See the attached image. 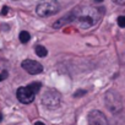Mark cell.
Segmentation results:
<instances>
[{
  "label": "cell",
  "instance_id": "6da1fadb",
  "mask_svg": "<svg viewBox=\"0 0 125 125\" xmlns=\"http://www.w3.org/2000/svg\"><path fill=\"white\" fill-rule=\"evenodd\" d=\"M73 15V22H75L79 27L86 30L94 26L102 17L104 10L103 8H92V6H80L75 8L70 11Z\"/></svg>",
  "mask_w": 125,
  "mask_h": 125
},
{
  "label": "cell",
  "instance_id": "7a4b0ae2",
  "mask_svg": "<svg viewBox=\"0 0 125 125\" xmlns=\"http://www.w3.org/2000/svg\"><path fill=\"white\" fill-rule=\"evenodd\" d=\"M58 0H41L36 6V12L41 17H48L59 11Z\"/></svg>",
  "mask_w": 125,
  "mask_h": 125
},
{
  "label": "cell",
  "instance_id": "3957f363",
  "mask_svg": "<svg viewBox=\"0 0 125 125\" xmlns=\"http://www.w3.org/2000/svg\"><path fill=\"white\" fill-rule=\"evenodd\" d=\"M104 104L108 108L109 112H112L113 114H116L119 112H121L123 109V99L120 97V94L116 91H108L104 94Z\"/></svg>",
  "mask_w": 125,
  "mask_h": 125
},
{
  "label": "cell",
  "instance_id": "277c9868",
  "mask_svg": "<svg viewBox=\"0 0 125 125\" xmlns=\"http://www.w3.org/2000/svg\"><path fill=\"white\" fill-rule=\"evenodd\" d=\"M61 103V94L55 88H48L42 94V104L48 109H55Z\"/></svg>",
  "mask_w": 125,
  "mask_h": 125
},
{
  "label": "cell",
  "instance_id": "5b68a950",
  "mask_svg": "<svg viewBox=\"0 0 125 125\" xmlns=\"http://www.w3.org/2000/svg\"><path fill=\"white\" fill-rule=\"evenodd\" d=\"M16 97L17 99L23 103V104H30L34 101V97H36V93L28 87V86H23V87H20L17 91H16Z\"/></svg>",
  "mask_w": 125,
  "mask_h": 125
},
{
  "label": "cell",
  "instance_id": "8992f818",
  "mask_svg": "<svg viewBox=\"0 0 125 125\" xmlns=\"http://www.w3.org/2000/svg\"><path fill=\"white\" fill-rule=\"evenodd\" d=\"M87 120L88 125H108V119L104 115V113L97 109H93L88 113Z\"/></svg>",
  "mask_w": 125,
  "mask_h": 125
},
{
  "label": "cell",
  "instance_id": "52a82bcc",
  "mask_svg": "<svg viewBox=\"0 0 125 125\" xmlns=\"http://www.w3.org/2000/svg\"><path fill=\"white\" fill-rule=\"evenodd\" d=\"M21 66H22V69H23L26 73H28V74H31V75H38V74H41V73L43 71V65L39 64L38 61L31 60V59L23 60V61L21 62Z\"/></svg>",
  "mask_w": 125,
  "mask_h": 125
},
{
  "label": "cell",
  "instance_id": "ba28073f",
  "mask_svg": "<svg viewBox=\"0 0 125 125\" xmlns=\"http://www.w3.org/2000/svg\"><path fill=\"white\" fill-rule=\"evenodd\" d=\"M34 52H36L37 56H39V58H44V56L48 55V50H47V48L43 47V45H36Z\"/></svg>",
  "mask_w": 125,
  "mask_h": 125
},
{
  "label": "cell",
  "instance_id": "9c48e42d",
  "mask_svg": "<svg viewBox=\"0 0 125 125\" xmlns=\"http://www.w3.org/2000/svg\"><path fill=\"white\" fill-rule=\"evenodd\" d=\"M19 39H20L21 43L26 44L27 42H30V39H31V34H30L27 31H21L20 34H19Z\"/></svg>",
  "mask_w": 125,
  "mask_h": 125
},
{
  "label": "cell",
  "instance_id": "30bf717a",
  "mask_svg": "<svg viewBox=\"0 0 125 125\" xmlns=\"http://www.w3.org/2000/svg\"><path fill=\"white\" fill-rule=\"evenodd\" d=\"M28 87L37 94L38 92H39V90H41V87H42V85H41V82H32V83H30L28 85Z\"/></svg>",
  "mask_w": 125,
  "mask_h": 125
},
{
  "label": "cell",
  "instance_id": "8fae6325",
  "mask_svg": "<svg viewBox=\"0 0 125 125\" xmlns=\"http://www.w3.org/2000/svg\"><path fill=\"white\" fill-rule=\"evenodd\" d=\"M116 22H118V26L119 27L125 28V16H119L118 20H116Z\"/></svg>",
  "mask_w": 125,
  "mask_h": 125
},
{
  "label": "cell",
  "instance_id": "7c38bea8",
  "mask_svg": "<svg viewBox=\"0 0 125 125\" xmlns=\"http://www.w3.org/2000/svg\"><path fill=\"white\" fill-rule=\"evenodd\" d=\"M86 93H87V92H86L85 90H79V91H76V92L74 93V97H76V98H77V97H81V96H85Z\"/></svg>",
  "mask_w": 125,
  "mask_h": 125
},
{
  "label": "cell",
  "instance_id": "4fadbf2b",
  "mask_svg": "<svg viewBox=\"0 0 125 125\" xmlns=\"http://www.w3.org/2000/svg\"><path fill=\"white\" fill-rule=\"evenodd\" d=\"M8 76H9V73H8L6 70H4L1 74H0V82H1V81H4V80H5Z\"/></svg>",
  "mask_w": 125,
  "mask_h": 125
},
{
  "label": "cell",
  "instance_id": "5bb4252c",
  "mask_svg": "<svg viewBox=\"0 0 125 125\" xmlns=\"http://www.w3.org/2000/svg\"><path fill=\"white\" fill-rule=\"evenodd\" d=\"M113 3H115V4H118V5H124L125 4V0H112Z\"/></svg>",
  "mask_w": 125,
  "mask_h": 125
},
{
  "label": "cell",
  "instance_id": "9a60e30c",
  "mask_svg": "<svg viewBox=\"0 0 125 125\" xmlns=\"http://www.w3.org/2000/svg\"><path fill=\"white\" fill-rule=\"evenodd\" d=\"M8 11H9V8L5 5V6L3 8V10H1V15H6V14H8Z\"/></svg>",
  "mask_w": 125,
  "mask_h": 125
},
{
  "label": "cell",
  "instance_id": "2e32d148",
  "mask_svg": "<svg viewBox=\"0 0 125 125\" xmlns=\"http://www.w3.org/2000/svg\"><path fill=\"white\" fill-rule=\"evenodd\" d=\"M34 125H45V124H44V123H42V121H37Z\"/></svg>",
  "mask_w": 125,
  "mask_h": 125
},
{
  "label": "cell",
  "instance_id": "e0dca14e",
  "mask_svg": "<svg viewBox=\"0 0 125 125\" xmlns=\"http://www.w3.org/2000/svg\"><path fill=\"white\" fill-rule=\"evenodd\" d=\"M94 1H96V3H102L103 0H94Z\"/></svg>",
  "mask_w": 125,
  "mask_h": 125
},
{
  "label": "cell",
  "instance_id": "ac0fdd59",
  "mask_svg": "<svg viewBox=\"0 0 125 125\" xmlns=\"http://www.w3.org/2000/svg\"><path fill=\"white\" fill-rule=\"evenodd\" d=\"M0 120H1V114H0Z\"/></svg>",
  "mask_w": 125,
  "mask_h": 125
}]
</instances>
